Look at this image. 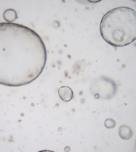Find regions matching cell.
I'll use <instances>...</instances> for the list:
<instances>
[{
	"label": "cell",
	"instance_id": "cell-7",
	"mask_svg": "<svg viewBox=\"0 0 136 152\" xmlns=\"http://www.w3.org/2000/svg\"><path fill=\"white\" fill-rule=\"evenodd\" d=\"M115 125V122L114 120L112 119H107L105 122V126L106 128L110 129L113 128Z\"/></svg>",
	"mask_w": 136,
	"mask_h": 152
},
{
	"label": "cell",
	"instance_id": "cell-1",
	"mask_svg": "<svg viewBox=\"0 0 136 152\" xmlns=\"http://www.w3.org/2000/svg\"><path fill=\"white\" fill-rule=\"evenodd\" d=\"M46 48L33 30L0 23V84L20 86L35 80L46 65Z\"/></svg>",
	"mask_w": 136,
	"mask_h": 152
},
{
	"label": "cell",
	"instance_id": "cell-4",
	"mask_svg": "<svg viewBox=\"0 0 136 152\" xmlns=\"http://www.w3.org/2000/svg\"><path fill=\"white\" fill-rule=\"evenodd\" d=\"M58 93L60 97L64 102H69L73 96L72 90L68 86L61 87L58 89Z\"/></svg>",
	"mask_w": 136,
	"mask_h": 152
},
{
	"label": "cell",
	"instance_id": "cell-8",
	"mask_svg": "<svg viewBox=\"0 0 136 152\" xmlns=\"http://www.w3.org/2000/svg\"><path fill=\"white\" fill-rule=\"evenodd\" d=\"M38 152H55L54 151H50V150H43L40 151H39Z\"/></svg>",
	"mask_w": 136,
	"mask_h": 152
},
{
	"label": "cell",
	"instance_id": "cell-3",
	"mask_svg": "<svg viewBox=\"0 0 136 152\" xmlns=\"http://www.w3.org/2000/svg\"><path fill=\"white\" fill-rule=\"evenodd\" d=\"M96 82L97 83V88L92 87L90 88L95 98L109 99L115 96L117 92V87L115 83L112 81L103 83Z\"/></svg>",
	"mask_w": 136,
	"mask_h": 152
},
{
	"label": "cell",
	"instance_id": "cell-6",
	"mask_svg": "<svg viewBox=\"0 0 136 152\" xmlns=\"http://www.w3.org/2000/svg\"><path fill=\"white\" fill-rule=\"evenodd\" d=\"M3 17L7 22L12 23L17 18V15L14 10L8 9L4 12Z\"/></svg>",
	"mask_w": 136,
	"mask_h": 152
},
{
	"label": "cell",
	"instance_id": "cell-2",
	"mask_svg": "<svg viewBox=\"0 0 136 152\" xmlns=\"http://www.w3.org/2000/svg\"><path fill=\"white\" fill-rule=\"evenodd\" d=\"M100 31L104 40L112 46L129 45L136 40V12L124 7L111 10L103 17Z\"/></svg>",
	"mask_w": 136,
	"mask_h": 152
},
{
	"label": "cell",
	"instance_id": "cell-5",
	"mask_svg": "<svg viewBox=\"0 0 136 152\" xmlns=\"http://www.w3.org/2000/svg\"><path fill=\"white\" fill-rule=\"evenodd\" d=\"M133 132L128 126L122 125L119 128V135L123 140H129L132 137Z\"/></svg>",
	"mask_w": 136,
	"mask_h": 152
},
{
	"label": "cell",
	"instance_id": "cell-9",
	"mask_svg": "<svg viewBox=\"0 0 136 152\" xmlns=\"http://www.w3.org/2000/svg\"><path fill=\"white\" fill-rule=\"evenodd\" d=\"M135 148L136 150V142H135Z\"/></svg>",
	"mask_w": 136,
	"mask_h": 152
}]
</instances>
